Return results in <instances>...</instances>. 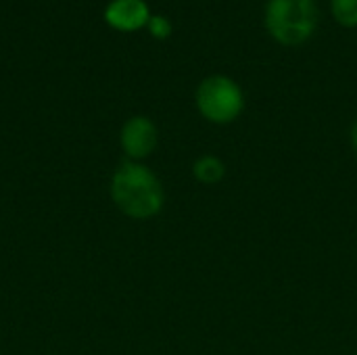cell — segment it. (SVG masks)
<instances>
[{
    "instance_id": "1",
    "label": "cell",
    "mask_w": 357,
    "mask_h": 355,
    "mask_svg": "<svg viewBox=\"0 0 357 355\" xmlns=\"http://www.w3.org/2000/svg\"><path fill=\"white\" fill-rule=\"evenodd\" d=\"M111 199L132 220L155 218L165 203L161 180L142 163L126 161L111 178Z\"/></svg>"
},
{
    "instance_id": "2",
    "label": "cell",
    "mask_w": 357,
    "mask_h": 355,
    "mask_svg": "<svg viewBox=\"0 0 357 355\" xmlns=\"http://www.w3.org/2000/svg\"><path fill=\"white\" fill-rule=\"evenodd\" d=\"M266 29L282 46L305 44L318 27L316 0H268Z\"/></svg>"
},
{
    "instance_id": "3",
    "label": "cell",
    "mask_w": 357,
    "mask_h": 355,
    "mask_svg": "<svg viewBox=\"0 0 357 355\" xmlns=\"http://www.w3.org/2000/svg\"><path fill=\"white\" fill-rule=\"evenodd\" d=\"M195 103L209 123L226 126L236 121L245 111V92L232 77L213 73L197 86Z\"/></svg>"
},
{
    "instance_id": "4",
    "label": "cell",
    "mask_w": 357,
    "mask_h": 355,
    "mask_svg": "<svg viewBox=\"0 0 357 355\" xmlns=\"http://www.w3.org/2000/svg\"><path fill=\"white\" fill-rule=\"evenodd\" d=\"M119 140H121V149L128 155V159L140 163L157 149L159 132H157V126L149 117L136 115L123 123Z\"/></svg>"
},
{
    "instance_id": "5",
    "label": "cell",
    "mask_w": 357,
    "mask_h": 355,
    "mask_svg": "<svg viewBox=\"0 0 357 355\" xmlns=\"http://www.w3.org/2000/svg\"><path fill=\"white\" fill-rule=\"evenodd\" d=\"M151 19L144 0H113L105 10V21L119 31H136L146 27Z\"/></svg>"
},
{
    "instance_id": "6",
    "label": "cell",
    "mask_w": 357,
    "mask_h": 355,
    "mask_svg": "<svg viewBox=\"0 0 357 355\" xmlns=\"http://www.w3.org/2000/svg\"><path fill=\"white\" fill-rule=\"evenodd\" d=\"M192 176L197 182L213 186L220 184L226 176V163L224 159H220L218 155H201L195 163H192Z\"/></svg>"
},
{
    "instance_id": "7",
    "label": "cell",
    "mask_w": 357,
    "mask_h": 355,
    "mask_svg": "<svg viewBox=\"0 0 357 355\" xmlns=\"http://www.w3.org/2000/svg\"><path fill=\"white\" fill-rule=\"evenodd\" d=\"M331 10L341 27H357V0H331Z\"/></svg>"
},
{
    "instance_id": "8",
    "label": "cell",
    "mask_w": 357,
    "mask_h": 355,
    "mask_svg": "<svg viewBox=\"0 0 357 355\" xmlns=\"http://www.w3.org/2000/svg\"><path fill=\"white\" fill-rule=\"evenodd\" d=\"M146 27H149L151 36L157 38V40H165V38L172 36V21L167 17H163V15H151Z\"/></svg>"
},
{
    "instance_id": "9",
    "label": "cell",
    "mask_w": 357,
    "mask_h": 355,
    "mask_svg": "<svg viewBox=\"0 0 357 355\" xmlns=\"http://www.w3.org/2000/svg\"><path fill=\"white\" fill-rule=\"evenodd\" d=\"M349 140H351V149H354V153H356V157H357V119L354 121V126H351Z\"/></svg>"
}]
</instances>
